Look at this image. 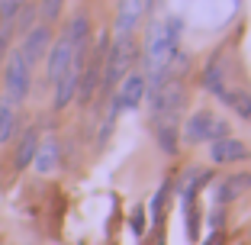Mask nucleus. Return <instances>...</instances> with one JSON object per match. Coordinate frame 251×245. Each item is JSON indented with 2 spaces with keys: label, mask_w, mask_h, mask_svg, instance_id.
<instances>
[{
  "label": "nucleus",
  "mask_w": 251,
  "mask_h": 245,
  "mask_svg": "<svg viewBox=\"0 0 251 245\" xmlns=\"http://www.w3.org/2000/svg\"><path fill=\"white\" fill-rule=\"evenodd\" d=\"M135 58H139V42H135V36H113L110 49H106V58H103L100 94H113L116 84L135 68Z\"/></svg>",
  "instance_id": "f257e3e1"
},
{
  "label": "nucleus",
  "mask_w": 251,
  "mask_h": 245,
  "mask_svg": "<svg viewBox=\"0 0 251 245\" xmlns=\"http://www.w3.org/2000/svg\"><path fill=\"white\" fill-rule=\"evenodd\" d=\"M145 97L151 107V119H171V123H180V116L187 113V104H190L184 78H168L164 84L151 87Z\"/></svg>",
  "instance_id": "f03ea898"
},
{
  "label": "nucleus",
  "mask_w": 251,
  "mask_h": 245,
  "mask_svg": "<svg viewBox=\"0 0 251 245\" xmlns=\"http://www.w3.org/2000/svg\"><path fill=\"white\" fill-rule=\"evenodd\" d=\"M229 123L219 119L213 110H193L187 113L184 126H180V145H203V142H216V139H226L229 133Z\"/></svg>",
  "instance_id": "7ed1b4c3"
},
{
  "label": "nucleus",
  "mask_w": 251,
  "mask_h": 245,
  "mask_svg": "<svg viewBox=\"0 0 251 245\" xmlns=\"http://www.w3.org/2000/svg\"><path fill=\"white\" fill-rule=\"evenodd\" d=\"M32 87V65L23 58L20 49L7 52V65H3V94L13 100V104H23L29 97Z\"/></svg>",
  "instance_id": "20e7f679"
},
{
  "label": "nucleus",
  "mask_w": 251,
  "mask_h": 245,
  "mask_svg": "<svg viewBox=\"0 0 251 245\" xmlns=\"http://www.w3.org/2000/svg\"><path fill=\"white\" fill-rule=\"evenodd\" d=\"M145 94H148V78H145V71H142V68H132V71H129V75L116 84V90H113L110 110L113 113L139 110L142 100H145Z\"/></svg>",
  "instance_id": "39448f33"
},
{
  "label": "nucleus",
  "mask_w": 251,
  "mask_h": 245,
  "mask_svg": "<svg viewBox=\"0 0 251 245\" xmlns=\"http://www.w3.org/2000/svg\"><path fill=\"white\" fill-rule=\"evenodd\" d=\"M200 87L206 90V94H213V97H222V90L229 87V61H226L222 52H213L209 61L203 65V71H200Z\"/></svg>",
  "instance_id": "423d86ee"
},
{
  "label": "nucleus",
  "mask_w": 251,
  "mask_h": 245,
  "mask_svg": "<svg viewBox=\"0 0 251 245\" xmlns=\"http://www.w3.org/2000/svg\"><path fill=\"white\" fill-rule=\"evenodd\" d=\"M71 65H74V45L68 42V36L61 32L58 39H52L49 52H45V75H49V81L55 84Z\"/></svg>",
  "instance_id": "0eeeda50"
},
{
  "label": "nucleus",
  "mask_w": 251,
  "mask_h": 245,
  "mask_svg": "<svg viewBox=\"0 0 251 245\" xmlns=\"http://www.w3.org/2000/svg\"><path fill=\"white\" fill-rule=\"evenodd\" d=\"M20 52L23 58L29 61V65H39L45 61V52H49V45H52V26H45V23H36L26 36H20Z\"/></svg>",
  "instance_id": "6e6552de"
},
{
  "label": "nucleus",
  "mask_w": 251,
  "mask_h": 245,
  "mask_svg": "<svg viewBox=\"0 0 251 245\" xmlns=\"http://www.w3.org/2000/svg\"><path fill=\"white\" fill-rule=\"evenodd\" d=\"M248 158H251V149L235 136L209 142V162L213 164H238V162H248Z\"/></svg>",
  "instance_id": "1a4fd4ad"
},
{
  "label": "nucleus",
  "mask_w": 251,
  "mask_h": 245,
  "mask_svg": "<svg viewBox=\"0 0 251 245\" xmlns=\"http://www.w3.org/2000/svg\"><path fill=\"white\" fill-rule=\"evenodd\" d=\"M142 16H145V0H119L116 3V23H113V36H135Z\"/></svg>",
  "instance_id": "9d476101"
},
{
  "label": "nucleus",
  "mask_w": 251,
  "mask_h": 245,
  "mask_svg": "<svg viewBox=\"0 0 251 245\" xmlns=\"http://www.w3.org/2000/svg\"><path fill=\"white\" fill-rule=\"evenodd\" d=\"M245 191H251V171H238V174H229L226 181H219L213 191L216 197V207H226V203L238 200Z\"/></svg>",
  "instance_id": "9b49d317"
},
{
  "label": "nucleus",
  "mask_w": 251,
  "mask_h": 245,
  "mask_svg": "<svg viewBox=\"0 0 251 245\" xmlns=\"http://www.w3.org/2000/svg\"><path fill=\"white\" fill-rule=\"evenodd\" d=\"M58 164H61V145H58V139H55V136L39 139V149H36V155H32V168H36L39 174H52Z\"/></svg>",
  "instance_id": "f8f14e48"
},
{
  "label": "nucleus",
  "mask_w": 251,
  "mask_h": 245,
  "mask_svg": "<svg viewBox=\"0 0 251 245\" xmlns=\"http://www.w3.org/2000/svg\"><path fill=\"white\" fill-rule=\"evenodd\" d=\"M77 78H81V65H71L65 75L55 81V97H52L55 110H65V107L74 104V97H77Z\"/></svg>",
  "instance_id": "ddd939ff"
},
{
  "label": "nucleus",
  "mask_w": 251,
  "mask_h": 245,
  "mask_svg": "<svg viewBox=\"0 0 251 245\" xmlns=\"http://www.w3.org/2000/svg\"><path fill=\"white\" fill-rule=\"evenodd\" d=\"M155 123V142L158 149L164 152V155H177L180 152V126L177 123H171V119H151Z\"/></svg>",
  "instance_id": "4468645a"
},
{
  "label": "nucleus",
  "mask_w": 251,
  "mask_h": 245,
  "mask_svg": "<svg viewBox=\"0 0 251 245\" xmlns=\"http://www.w3.org/2000/svg\"><path fill=\"white\" fill-rule=\"evenodd\" d=\"M16 129H20V104H13L7 94L0 97V145L13 142Z\"/></svg>",
  "instance_id": "2eb2a0df"
},
{
  "label": "nucleus",
  "mask_w": 251,
  "mask_h": 245,
  "mask_svg": "<svg viewBox=\"0 0 251 245\" xmlns=\"http://www.w3.org/2000/svg\"><path fill=\"white\" fill-rule=\"evenodd\" d=\"M39 149V129L29 126L26 133L20 136V142H16V152H13V168L23 171V168H29L32 164V155H36Z\"/></svg>",
  "instance_id": "dca6fc26"
},
{
  "label": "nucleus",
  "mask_w": 251,
  "mask_h": 245,
  "mask_svg": "<svg viewBox=\"0 0 251 245\" xmlns=\"http://www.w3.org/2000/svg\"><path fill=\"white\" fill-rule=\"evenodd\" d=\"M219 104H226L235 116H242L245 123H251V90L245 87H226L219 97Z\"/></svg>",
  "instance_id": "f3484780"
},
{
  "label": "nucleus",
  "mask_w": 251,
  "mask_h": 245,
  "mask_svg": "<svg viewBox=\"0 0 251 245\" xmlns=\"http://www.w3.org/2000/svg\"><path fill=\"white\" fill-rule=\"evenodd\" d=\"M209 171H203V168H193V171H187V178L180 181V197H184V203H197V197H200V191L209 184Z\"/></svg>",
  "instance_id": "a211bd4d"
},
{
  "label": "nucleus",
  "mask_w": 251,
  "mask_h": 245,
  "mask_svg": "<svg viewBox=\"0 0 251 245\" xmlns=\"http://www.w3.org/2000/svg\"><path fill=\"white\" fill-rule=\"evenodd\" d=\"M65 3H68V0H39V7H36L39 23H45V26L58 23L61 13H65Z\"/></svg>",
  "instance_id": "6ab92c4d"
},
{
  "label": "nucleus",
  "mask_w": 251,
  "mask_h": 245,
  "mask_svg": "<svg viewBox=\"0 0 251 245\" xmlns=\"http://www.w3.org/2000/svg\"><path fill=\"white\" fill-rule=\"evenodd\" d=\"M168 193H171V184H161V187H158V193H155V200H151V219H155V223H161V210H164Z\"/></svg>",
  "instance_id": "aec40b11"
},
{
  "label": "nucleus",
  "mask_w": 251,
  "mask_h": 245,
  "mask_svg": "<svg viewBox=\"0 0 251 245\" xmlns=\"http://www.w3.org/2000/svg\"><path fill=\"white\" fill-rule=\"evenodd\" d=\"M129 226H132L135 236H142V232H145V226H148V219H145V207H135V210H132V216H129Z\"/></svg>",
  "instance_id": "412c9836"
},
{
  "label": "nucleus",
  "mask_w": 251,
  "mask_h": 245,
  "mask_svg": "<svg viewBox=\"0 0 251 245\" xmlns=\"http://www.w3.org/2000/svg\"><path fill=\"white\" fill-rule=\"evenodd\" d=\"M23 3H29V0H0V20H13Z\"/></svg>",
  "instance_id": "4be33fe9"
},
{
  "label": "nucleus",
  "mask_w": 251,
  "mask_h": 245,
  "mask_svg": "<svg viewBox=\"0 0 251 245\" xmlns=\"http://www.w3.org/2000/svg\"><path fill=\"white\" fill-rule=\"evenodd\" d=\"M158 245H164V242H158Z\"/></svg>",
  "instance_id": "5701e85b"
}]
</instances>
